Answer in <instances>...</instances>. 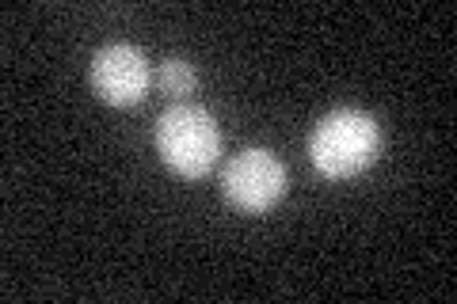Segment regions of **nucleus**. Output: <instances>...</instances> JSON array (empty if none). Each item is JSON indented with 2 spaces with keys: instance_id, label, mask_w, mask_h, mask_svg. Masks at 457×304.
<instances>
[{
  "instance_id": "nucleus-1",
  "label": "nucleus",
  "mask_w": 457,
  "mask_h": 304,
  "mask_svg": "<svg viewBox=\"0 0 457 304\" xmlns=\"http://www.w3.org/2000/svg\"><path fill=\"white\" fill-rule=\"evenodd\" d=\"M381 156V122L359 107H336L312 126L309 160L324 179H351Z\"/></svg>"
},
{
  "instance_id": "nucleus-5",
  "label": "nucleus",
  "mask_w": 457,
  "mask_h": 304,
  "mask_svg": "<svg viewBox=\"0 0 457 304\" xmlns=\"http://www.w3.org/2000/svg\"><path fill=\"white\" fill-rule=\"evenodd\" d=\"M156 84H161L168 95L187 99L195 92V84H198V72H195L191 62H183V57H168V62L161 65V72H156Z\"/></svg>"
},
{
  "instance_id": "nucleus-4",
  "label": "nucleus",
  "mask_w": 457,
  "mask_h": 304,
  "mask_svg": "<svg viewBox=\"0 0 457 304\" xmlns=\"http://www.w3.org/2000/svg\"><path fill=\"white\" fill-rule=\"evenodd\" d=\"M149 62L130 42H111L92 57V88L111 107H134L149 95Z\"/></svg>"
},
{
  "instance_id": "nucleus-3",
  "label": "nucleus",
  "mask_w": 457,
  "mask_h": 304,
  "mask_svg": "<svg viewBox=\"0 0 457 304\" xmlns=\"http://www.w3.org/2000/svg\"><path fill=\"white\" fill-rule=\"evenodd\" d=\"M221 194L240 213H267L286 194V168L270 149H240L221 176Z\"/></svg>"
},
{
  "instance_id": "nucleus-2",
  "label": "nucleus",
  "mask_w": 457,
  "mask_h": 304,
  "mask_svg": "<svg viewBox=\"0 0 457 304\" xmlns=\"http://www.w3.org/2000/svg\"><path fill=\"white\" fill-rule=\"evenodd\" d=\"M156 152L183 179H203L221 156V129L195 103H176L156 119Z\"/></svg>"
}]
</instances>
